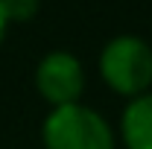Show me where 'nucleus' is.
I'll list each match as a JSON object with an SVG mask.
<instances>
[{
	"mask_svg": "<svg viewBox=\"0 0 152 149\" xmlns=\"http://www.w3.org/2000/svg\"><path fill=\"white\" fill-rule=\"evenodd\" d=\"M3 9H6V18L12 20H29L38 12V0H3Z\"/></svg>",
	"mask_w": 152,
	"mask_h": 149,
	"instance_id": "5",
	"label": "nucleus"
},
{
	"mask_svg": "<svg viewBox=\"0 0 152 149\" xmlns=\"http://www.w3.org/2000/svg\"><path fill=\"white\" fill-rule=\"evenodd\" d=\"M35 88L53 108L76 105L85 88V73H82L79 58L64 50L47 53L35 67Z\"/></svg>",
	"mask_w": 152,
	"mask_h": 149,
	"instance_id": "3",
	"label": "nucleus"
},
{
	"mask_svg": "<svg viewBox=\"0 0 152 149\" xmlns=\"http://www.w3.org/2000/svg\"><path fill=\"white\" fill-rule=\"evenodd\" d=\"M6 26H9V18H6V9H3V0H0V41L6 35Z\"/></svg>",
	"mask_w": 152,
	"mask_h": 149,
	"instance_id": "6",
	"label": "nucleus"
},
{
	"mask_svg": "<svg viewBox=\"0 0 152 149\" xmlns=\"http://www.w3.org/2000/svg\"><path fill=\"white\" fill-rule=\"evenodd\" d=\"M41 140L47 149H114V131L99 111L76 102L47 114Z\"/></svg>",
	"mask_w": 152,
	"mask_h": 149,
	"instance_id": "2",
	"label": "nucleus"
},
{
	"mask_svg": "<svg viewBox=\"0 0 152 149\" xmlns=\"http://www.w3.org/2000/svg\"><path fill=\"white\" fill-rule=\"evenodd\" d=\"M99 73L111 91L143 96L152 85V47L137 35H117L99 53Z\"/></svg>",
	"mask_w": 152,
	"mask_h": 149,
	"instance_id": "1",
	"label": "nucleus"
},
{
	"mask_svg": "<svg viewBox=\"0 0 152 149\" xmlns=\"http://www.w3.org/2000/svg\"><path fill=\"white\" fill-rule=\"evenodd\" d=\"M120 131L129 149H152V93L134 96L120 117Z\"/></svg>",
	"mask_w": 152,
	"mask_h": 149,
	"instance_id": "4",
	"label": "nucleus"
}]
</instances>
